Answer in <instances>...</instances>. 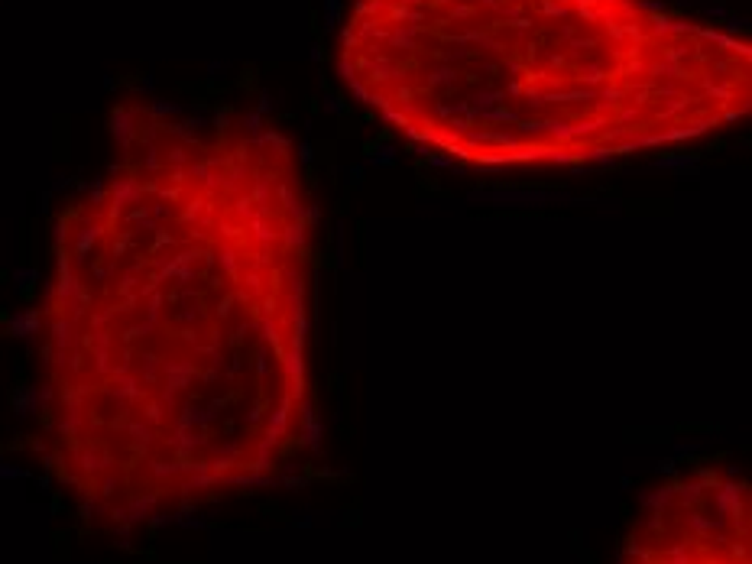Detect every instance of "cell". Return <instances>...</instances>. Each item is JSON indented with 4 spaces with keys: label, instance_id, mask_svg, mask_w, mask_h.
<instances>
[{
    "label": "cell",
    "instance_id": "obj_1",
    "mask_svg": "<svg viewBox=\"0 0 752 564\" xmlns=\"http://www.w3.org/2000/svg\"><path fill=\"white\" fill-rule=\"evenodd\" d=\"M311 253L279 130L127 117L117 159L58 217L36 321L46 461L88 516H179L305 448Z\"/></svg>",
    "mask_w": 752,
    "mask_h": 564
},
{
    "label": "cell",
    "instance_id": "obj_2",
    "mask_svg": "<svg viewBox=\"0 0 752 564\" xmlns=\"http://www.w3.org/2000/svg\"><path fill=\"white\" fill-rule=\"evenodd\" d=\"M347 91L487 169L583 166L743 120L752 46L652 0H350Z\"/></svg>",
    "mask_w": 752,
    "mask_h": 564
},
{
    "label": "cell",
    "instance_id": "obj_3",
    "mask_svg": "<svg viewBox=\"0 0 752 564\" xmlns=\"http://www.w3.org/2000/svg\"><path fill=\"white\" fill-rule=\"evenodd\" d=\"M616 564H752L746 473L694 464L665 477L645 496Z\"/></svg>",
    "mask_w": 752,
    "mask_h": 564
}]
</instances>
